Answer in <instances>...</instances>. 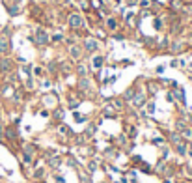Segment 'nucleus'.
<instances>
[{
  "label": "nucleus",
  "mask_w": 192,
  "mask_h": 183,
  "mask_svg": "<svg viewBox=\"0 0 192 183\" xmlns=\"http://www.w3.org/2000/svg\"><path fill=\"white\" fill-rule=\"evenodd\" d=\"M69 26H71V28H80V26H84V21H82V17H80L78 13H73V15H69Z\"/></svg>",
  "instance_id": "nucleus-1"
},
{
  "label": "nucleus",
  "mask_w": 192,
  "mask_h": 183,
  "mask_svg": "<svg viewBox=\"0 0 192 183\" xmlns=\"http://www.w3.org/2000/svg\"><path fill=\"white\" fill-rule=\"evenodd\" d=\"M35 41L41 43V45H47V43H49V36H47V32H45L43 28H37V30H35Z\"/></svg>",
  "instance_id": "nucleus-2"
},
{
  "label": "nucleus",
  "mask_w": 192,
  "mask_h": 183,
  "mask_svg": "<svg viewBox=\"0 0 192 183\" xmlns=\"http://www.w3.org/2000/svg\"><path fill=\"white\" fill-rule=\"evenodd\" d=\"M13 67V62L9 58H0V71H9Z\"/></svg>",
  "instance_id": "nucleus-3"
},
{
  "label": "nucleus",
  "mask_w": 192,
  "mask_h": 183,
  "mask_svg": "<svg viewBox=\"0 0 192 183\" xmlns=\"http://www.w3.org/2000/svg\"><path fill=\"white\" fill-rule=\"evenodd\" d=\"M7 13H9L11 17H15V15H19V13H21V9H19V6H17V4H7Z\"/></svg>",
  "instance_id": "nucleus-4"
},
{
  "label": "nucleus",
  "mask_w": 192,
  "mask_h": 183,
  "mask_svg": "<svg viewBox=\"0 0 192 183\" xmlns=\"http://www.w3.org/2000/svg\"><path fill=\"white\" fill-rule=\"evenodd\" d=\"M9 51V43H7V39L6 37H0V54H6Z\"/></svg>",
  "instance_id": "nucleus-5"
},
{
  "label": "nucleus",
  "mask_w": 192,
  "mask_h": 183,
  "mask_svg": "<svg viewBox=\"0 0 192 183\" xmlns=\"http://www.w3.org/2000/svg\"><path fill=\"white\" fill-rule=\"evenodd\" d=\"M84 49H86V51H95V49H97V41H95V39H86Z\"/></svg>",
  "instance_id": "nucleus-6"
},
{
  "label": "nucleus",
  "mask_w": 192,
  "mask_h": 183,
  "mask_svg": "<svg viewBox=\"0 0 192 183\" xmlns=\"http://www.w3.org/2000/svg\"><path fill=\"white\" fill-rule=\"evenodd\" d=\"M106 28H108V30H116V28H118V21H116L114 17H108V19H106Z\"/></svg>",
  "instance_id": "nucleus-7"
},
{
  "label": "nucleus",
  "mask_w": 192,
  "mask_h": 183,
  "mask_svg": "<svg viewBox=\"0 0 192 183\" xmlns=\"http://www.w3.org/2000/svg\"><path fill=\"white\" fill-rule=\"evenodd\" d=\"M133 101H134V105H136V107H142V105H144V101H146V95H144V94H138Z\"/></svg>",
  "instance_id": "nucleus-8"
},
{
  "label": "nucleus",
  "mask_w": 192,
  "mask_h": 183,
  "mask_svg": "<svg viewBox=\"0 0 192 183\" xmlns=\"http://www.w3.org/2000/svg\"><path fill=\"white\" fill-rule=\"evenodd\" d=\"M185 4H183V0H170V7L172 9H181Z\"/></svg>",
  "instance_id": "nucleus-9"
},
{
  "label": "nucleus",
  "mask_w": 192,
  "mask_h": 183,
  "mask_svg": "<svg viewBox=\"0 0 192 183\" xmlns=\"http://www.w3.org/2000/svg\"><path fill=\"white\" fill-rule=\"evenodd\" d=\"M103 65V56H95L93 58V67H101Z\"/></svg>",
  "instance_id": "nucleus-10"
},
{
  "label": "nucleus",
  "mask_w": 192,
  "mask_h": 183,
  "mask_svg": "<svg viewBox=\"0 0 192 183\" xmlns=\"http://www.w3.org/2000/svg\"><path fill=\"white\" fill-rule=\"evenodd\" d=\"M71 52H73V58H80V49L78 47H73Z\"/></svg>",
  "instance_id": "nucleus-11"
},
{
  "label": "nucleus",
  "mask_w": 192,
  "mask_h": 183,
  "mask_svg": "<svg viewBox=\"0 0 192 183\" xmlns=\"http://www.w3.org/2000/svg\"><path fill=\"white\" fill-rule=\"evenodd\" d=\"M155 28H157V30L162 28V21H161V19H155Z\"/></svg>",
  "instance_id": "nucleus-12"
},
{
  "label": "nucleus",
  "mask_w": 192,
  "mask_h": 183,
  "mask_svg": "<svg viewBox=\"0 0 192 183\" xmlns=\"http://www.w3.org/2000/svg\"><path fill=\"white\" fill-rule=\"evenodd\" d=\"M91 4H93L95 7H99V6H103V2H99V0H91Z\"/></svg>",
  "instance_id": "nucleus-13"
},
{
  "label": "nucleus",
  "mask_w": 192,
  "mask_h": 183,
  "mask_svg": "<svg viewBox=\"0 0 192 183\" xmlns=\"http://www.w3.org/2000/svg\"><path fill=\"white\" fill-rule=\"evenodd\" d=\"M62 39V36L60 34H56V36H52V41H60Z\"/></svg>",
  "instance_id": "nucleus-14"
},
{
  "label": "nucleus",
  "mask_w": 192,
  "mask_h": 183,
  "mask_svg": "<svg viewBox=\"0 0 192 183\" xmlns=\"http://www.w3.org/2000/svg\"><path fill=\"white\" fill-rule=\"evenodd\" d=\"M140 6H144V7L149 6V0H140Z\"/></svg>",
  "instance_id": "nucleus-15"
},
{
  "label": "nucleus",
  "mask_w": 192,
  "mask_h": 183,
  "mask_svg": "<svg viewBox=\"0 0 192 183\" xmlns=\"http://www.w3.org/2000/svg\"><path fill=\"white\" fill-rule=\"evenodd\" d=\"M136 2H138V0H127V6H134Z\"/></svg>",
  "instance_id": "nucleus-16"
},
{
  "label": "nucleus",
  "mask_w": 192,
  "mask_h": 183,
  "mask_svg": "<svg viewBox=\"0 0 192 183\" xmlns=\"http://www.w3.org/2000/svg\"><path fill=\"white\" fill-rule=\"evenodd\" d=\"M11 2H13V4H17V6L21 4V0H11Z\"/></svg>",
  "instance_id": "nucleus-17"
},
{
  "label": "nucleus",
  "mask_w": 192,
  "mask_h": 183,
  "mask_svg": "<svg viewBox=\"0 0 192 183\" xmlns=\"http://www.w3.org/2000/svg\"><path fill=\"white\" fill-rule=\"evenodd\" d=\"M183 4H192V0H183Z\"/></svg>",
  "instance_id": "nucleus-18"
}]
</instances>
